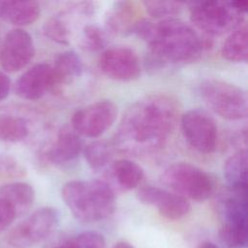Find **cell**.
Returning <instances> with one entry per match:
<instances>
[{
  "label": "cell",
  "mask_w": 248,
  "mask_h": 248,
  "mask_svg": "<svg viewBox=\"0 0 248 248\" xmlns=\"http://www.w3.org/2000/svg\"><path fill=\"white\" fill-rule=\"evenodd\" d=\"M180 116V106L173 96L152 93L141 97L123 114L113 144L131 156L154 153L165 145Z\"/></svg>",
  "instance_id": "1"
},
{
  "label": "cell",
  "mask_w": 248,
  "mask_h": 248,
  "mask_svg": "<svg viewBox=\"0 0 248 248\" xmlns=\"http://www.w3.org/2000/svg\"><path fill=\"white\" fill-rule=\"evenodd\" d=\"M145 43L149 47L145 63L150 70L194 62L204 47L195 30L175 17L154 22Z\"/></svg>",
  "instance_id": "2"
},
{
  "label": "cell",
  "mask_w": 248,
  "mask_h": 248,
  "mask_svg": "<svg viewBox=\"0 0 248 248\" xmlns=\"http://www.w3.org/2000/svg\"><path fill=\"white\" fill-rule=\"evenodd\" d=\"M61 196L72 214L81 222L104 220L115 209L114 190L104 180L69 181L63 185Z\"/></svg>",
  "instance_id": "3"
},
{
  "label": "cell",
  "mask_w": 248,
  "mask_h": 248,
  "mask_svg": "<svg viewBox=\"0 0 248 248\" xmlns=\"http://www.w3.org/2000/svg\"><path fill=\"white\" fill-rule=\"evenodd\" d=\"M243 13L233 2L198 1L190 4V19L206 34L221 36L244 23Z\"/></svg>",
  "instance_id": "4"
},
{
  "label": "cell",
  "mask_w": 248,
  "mask_h": 248,
  "mask_svg": "<svg viewBox=\"0 0 248 248\" xmlns=\"http://www.w3.org/2000/svg\"><path fill=\"white\" fill-rule=\"evenodd\" d=\"M200 94L206 106L228 120H241L247 116V96L235 84L220 79H206L200 85Z\"/></svg>",
  "instance_id": "5"
},
{
  "label": "cell",
  "mask_w": 248,
  "mask_h": 248,
  "mask_svg": "<svg viewBox=\"0 0 248 248\" xmlns=\"http://www.w3.org/2000/svg\"><path fill=\"white\" fill-rule=\"evenodd\" d=\"M162 182L173 193L196 202L207 200L213 192L210 176L202 169L189 163H174L163 172Z\"/></svg>",
  "instance_id": "6"
},
{
  "label": "cell",
  "mask_w": 248,
  "mask_h": 248,
  "mask_svg": "<svg viewBox=\"0 0 248 248\" xmlns=\"http://www.w3.org/2000/svg\"><path fill=\"white\" fill-rule=\"evenodd\" d=\"M58 212L52 207H42L16 226L8 235L15 248H28L47 238L58 224Z\"/></svg>",
  "instance_id": "7"
},
{
  "label": "cell",
  "mask_w": 248,
  "mask_h": 248,
  "mask_svg": "<svg viewBox=\"0 0 248 248\" xmlns=\"http://www.w3.org/2000/svg\"><path fill=\"white\" fill-rule=\"evenodd\" d=\"M182 134L197 151L209 154L217 146V127L213 118L204 110L190 109L180 116Z\"/></svg>",
  "instance_id": "8"
},
{
  "label": "cell",
  "mask_w": 248,
  "mask_h": 248,
  "mask_svg": "<svg viewBox=\"0 0 248 248\" xmlns=\"http://www.w3.org/2000/svg\"><path fill=\"white\" fill-rule=\"evenodd\" d=\"M117 107L109 100H102L77 110L72 117L71 127L79 135L98 138L114 123Z\"/></svg>",
  "instance_id": "9"
},
{
  "label": "cell",
  "mask_w": 248,
  "mask_h": 248,
  "mask_svg": "<svg viewBox=\"0 0 248 248\" xmlns=\"http://www.w3.org/2000/svg\"><path fill=\"white\" fill-rule=\"evenodd\" d=\"M34 55V42L27 31L16 28L6 34L0 47V65L4 72L15 73L23 69Z\"/></svg>",
  "instance_id": "10"
},
{
  "label": "cell",
  "mask_w": 248,
  "mask_h": 248,
  "mask_svg": "<svg viewBox=\"0 0 248 248\" xmlns=\"http://www.w3.org/2000/svg\"><path fill=\"white\" fill-rule=\"evenodd\" d=\"M98 65L108 78L117 81H131L140 75L138 54L127 46H112L101 54Z\"/></svg>",
  "instance_id": "11"
},
{
  "label": "cell",
  "mask_w": 248,
  "mask_h": 248,
  "mask_svg": "<svg viewBox=\"0 0 248 248\" xmlns=\"http://www.w3.org/2000/svg\"><path fill=\"white\" fill-rule=\"evenodd\" d=\"M137 199L143 204L155 206L160 214L170 220H178L191 210L184 197L155 186H144L138 190Z\"/></svg>",
  "instance_id": "12"
},
{
  "label": "cell",
  "mask_w": 248,
  "mask_h": 248,
  "mask_svg": "<svg viewBox=\"0 0 248 248\" xmlns=\"http://www.w3.org/2000/svg\"><path fill=\"white\" fill-rule=\"evenodd\" d=\"M52 67L50 64L38 63L25 71L16 81L15 93L25 100H38L51 89Z\"/></svg>",
  "instance_id": "13"
},
{
  "label": "cell",
  "mask_w": 248,
  "mask_h": 248,
  "mask_svg": "<svg viewBox=\"0 0 248 248\" xmlns=\"http://www.w3.org/2000/svg\"><path fill=\"white\" fill-rule=\"evenodd\" d=\"M87 17L88 16L82 8L78 3H75L66 11L54 15L46 20L43 26L44 34L49 40L57 44L68 45L72 38L71 21L77 18L80 19Z\"/></svg>",
  "instance_id": "14"
},
{
  "label": "cell",
  "mask_w": 248,
  "mask_h": 248,
  "mask_svg": "<svg viewBox=\"0 0 248 248\" xmlns=\"http://www.w3.org/2000/svg\"><path fill=\"white\" fill-rule=\"evenodd\" d=\"M139 8L130 1L115 2L105 16V26L113 34L127 35L133 32L134 26L140 19Z\"/></svg>",
  "instance_id": "15"
},
{
  "label": "cell",
  "mask_w": 248,
  "mask_h": 248,
  "mask_svg": "<svg viewBox=\"0 0 248 248\" xmlns=\"http://www.w3.org/2000/svg\"><path fill=\"white\" fill-rule=\"evenodd\" d=\"M82 151L80 136L72 128L60 129L56 140L48 151V159L55 165H64L74 161Z\"/></svg>",
  "instance_id": "16"
},
{
  "label": "cell",
  "mask_w": 248,
  "mask_h": 248,
  "mask_svg": "<svg viewBox=\"0 0 248 248\" xmlns=\"http://www.w3.org/2000/svg\"><path fill=\"white\" fill-rule=\"evenodd\" d=\"M40 14V5L35 1L0 0V19L13 25H30L39 18Z\"/></svg>",
  "instance_id": "17"
},
{
  "label": "cell",
  "mask_w": 248,
  "mask_h": 248,
  "mask_svg": "<svg viewBox=\"0 0 248 248\" xmlns=\"http://www.w3.org/2000/svg\"><path fill=\"white\" fill-rule=\"evenodd\" d=\"M52 67V83L50 90H58L70 79L79 77L83 71L80 57L73 50L60 53Z\"/></svg>",
  "instance_id": "18"
},
{
  "label": "cell",
  "mask_w": 248,
  "mask_h": 248,
  "mask_svg": "<svg viewBox=\"0 0 248 248\" xmlns=\"http://www.w3.org/2000/svg\"><path fill=\"white\" fill-rule=\"evenodd\" d=\"M0 198L13 207L18 217L24 215L31 208L35 200V191L28 183L10 182L0 188Z\"/></svg>",
  "instance_id": "19"
},
{
  "label": "cell",
  "mask_w": 248,
  "mask_h": 248,
  "mask_svg": "<svg viewBox=\"0 0 248 248\" xmlns=\"http://www.w3.org/2000/svg\"><path fill=\"white\" fill-rule=\"evenodd\" d=\"M110 174L119 189L128 191L140 183L143 178V170L129 159H119L111 164Z\"/></svg>",
  "instance_id": "20"
},
{
  "label": "cell",
  "mask_w": 248,
  "mask_h": 248,
  "mask_svg": "<svg viewBox=\"0 0 248 248\" xmlns=\"http://www.w3.org/2000/svg\"><path fill=\"white\" fill-rule=\"evenodd\" d=\"M224 176L231 188L246 190L247 150L245 148L237 150L226 160Z\"/></svg>",
  "instance_id": "21"
},
{
  "label": "cell",
  "mask_w": 248,
  "mask_h": 248,
  "mask_svg": "<svg viewBox=\"0 0 248 248\" xmlns=\"http://www.w3.org/2000/svg\"><path fill=\"white\" fill-rule=\"evenodd\" d=\"M223 56L232 62H246L248 57V28L244 22L234 29L222 46Z\"/></svg>",
  "instance_id": "22"
},
{
  "label": "cell",
  "mask_w": 248,
  "mask_h": 248,
  "mask_svg": "<svg viewBox=\"0 0 248 248\" xmlns=\"http://www.w3.org/2000/svg\"><path fill=\"white\" fill-rule=\"evenodd\" d=\"M29 133L26 120L22 117L0 115V140L4 142H17L24 140Z\"/></svg>",
  "instance_id": "23"
},
{
  "label": "cell",
  "mask_w": 248,
  "mask_h": 248,
  "mask_svg": "<svg viewBox=\"0 0 248 248\" xmlns=\"http://www.w3.org/2000/svg\"><path fill=\"white\" fill-rule=\"evenodd\" d=\"M84 158L88 165L94 170H100L110 163L113 150L112 146L106 140H94L84 147Z\"/></svg>",
  "instance_id": "24"
},
{
  "label": "cell",
  "mask_w": 248,
  "mask_h": 248,
  "mask_svg": "<svg viewBox=\"0 0 248 248\" xmlns=\"http://www.w3.org/2000/svg\"><path fill=\"white\" fill-rule=\"evenodd\" d=\"M218 234L220 240L229 247L240 248L247 244V226L222 224Z\"/></svg>",
  "instance_id": "25"
},
{
  "label": "cell",
  "mask_w": 248,
  "mask_h": 248,
  "mask_svg": "<svg viewBox=\"0 0 248 248\" xmlns=\"http://www.w3.org/2000/svg\"><path fill=\"white\" fill-rule=\"evenodd\" d=\"M107 37L104 30L95 24H86L81 31L79 46L88 51H97L106 46Z\"/></svg>",
  "instance_id": "26"
},
{
  "label": "cell",
  "mask_w": 248,
  "mask_h": 248,
  "mask_svg": "<svg viewBox=\"0 0 248 248\" xmlns=\"http://www.w3.org/2000/svg\"><path fill=\"white\" fill-rule=\"evenodd\" d=\"M143 5L147 13L155 18H170L179 14L183 3L176 1H144Z\"/></svg>",
  "instance_id": "27"
},
{
  "label": "cell",
  "mask_w": 248,
  "mask_h": 248,
  "mask_svg": "<svg viewBox=\"0 0 248 248\" xmlns=\"http://www.w3.org/2000/svg\"><path fill=\"white\" fill-rule=\"evenodd\" d=\"M24 172V168L15 158L0 153V177H18Z\"/></svg>",
  "instance_id": "28"
},
{
  "label": "cell",
  "mask_w": 248,
  "mask_h": 248,
  "mask_svg": "<svg viewBox=\"0 0 248 248\" xmlns=\"http://www.w3.org/2000/svg\"><path fill=\"white\" fill-rule=\"evenodd\" d=\"M75 248H106L105 239L96 232H84L74 236Z\"/></svg>",
  "instance_id": "29"
},
{
  "label": "cell",
  "mask_w": 248,
  "mask_h": 248,
  "mask_svg": "<svg viewBox=\"0 0 248 248\" xmlns=\"http://www.w3.org/2000/svg\"><path fill=\"white\" fill-rule=\"evenodd\" d=\"M16 218L13 207L2 198H0V232L7 229Z\"/></svg>",
  "instance_id": "30"
},
{
  "label": "cell",
  "mask_w": 248,
  "mask_h": 248,
  "mask_svg": "<svg viewBox=\"0 0 248 248\" xmlns=\"http://www.w3.org/2000/svg\"><path fill=\"white\" fill-rule=\"evenodd\" d=\"M11 80L8 75L0 70V102L4 100L10 93Z\"/></svg>",
  "instance_id": "31"
},
{
  "label": "cell",
  "mask_w": 248,
  "mask_h": 248,
  "mask_svg": "<svg viewBox=\"0 0 248 248\" xmlns=\"http://www.w3.org/2000/svg\"><path fill=\"white\" fill-rule=\"evenodd\" d=\"M112 248H134V247L130 243H128V242L120 241V242H117Z\"/></svg>",
  "instance_id": "32"
},
{
  "label": "cell",
  "mask_w": 248,
  "mask_h": 248,
  "mask_svg": "<svg viewBox=\"0 0 248 248\" xmlns=\"http://www.w3.org/2000/svg\"><path fill=\"white\" fill-rule=\"evenodd\" d=\"M200 248H219V247L211 242H204L200 246Z\"/></svg>",
  "instance_id": "33"
}]
</instances>
